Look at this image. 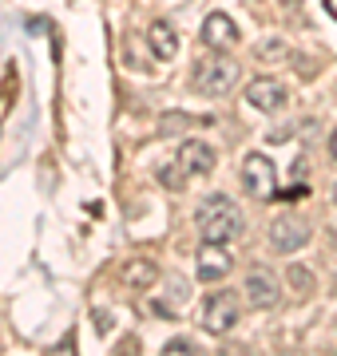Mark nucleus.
I'll list each match as a JSON object with an SVG mask.
<instances>
[{
  "label": "nucleus",
  "mask_w": 337,
  "mask_h": 356,
  "mask_svg": "<svg viewBox=\"0 0 337 356\" xmlns=\"http://www.w3.org/2000/svg\"><path fill=\"white\" fill-rule=\"evenodd\" d=\"M198 119H191L187 111H167L163 119H159V135H179V131L195 127Z\"/></svg>",
  "instance_id": "nucleus-14"
},
{
  "label": "nucleus",
  "mask_w": 337,
  "mask_h": 356,
  "mask_svg": "<svg viewBox=\"0 0 337 356\" xmlns=\"http://www.w3.org/2000/svg\"><path fill=\"white\" fill-rule=\"evenodd\" d=\"M334 202H337V182H334Z\"/></svg>",
  "instance_id": "nucleus-24"
},
{
  "label": "nucleus",
  "mask_w": 337,
  "mask_h": 356,
  "mask_svg": "<svg viewBox=\"0 0 337 356\" xmlns=\"http://www.w3.org/2000/svg\"><path fill=\"white\" fill-rule=\"evenodd\" d=\"M290 281H294V285H301V289H313V277H310V273H306L301 266L290 269Z\"/></svg>",
  "instance_id": "nucleus-20"
},
{
  "label": "nucleus",
  "mask_w": 337,
  "mask_h": 356,
  "mask_svg": "<svg viewBox=\"0 0 337 356\" xmlns=\"http://www.w3.org/2000/svg\"><path fill=\"white\" fill-rule=\"evenodd\" d=\"M329 154H334V159H337V131H334V135H329Z\"/></svg>",
  "instance_id": "nucleus-23"
},
{
  "label": "nucleus",
  "mask_w": 337,
  "mask_h": 356,
  "mask_svg": "<svg viewBox=\"0 0 337 356\" xmlns=\"http://www.w3.org/2000/svg\"><path fill=\"white\" fill-rule=\"evenodd\" d=\"M242 297L250 309H274L278 305V277L270 269H250L242 281Z\"/></svg>",
  "instance_id": "nucleus-8"
},
{
  "label": "nucleus",
  "mask_w": 337,
  "mask_h": 356,
  "mask_svg": "<svg viewBox=\"0 0 337 356\" xmlns=\"http://www.w3.org/2000/svg\"><path fill=\"white\" fill-rule=\"evenodd\" d=\"M238 76H242V67H238V60H230V56H210V60H203V64L195 67V91L198 95H210V99H219V95H230L234 83H238Z\"/></svg>",
  "instance_id": "nucleus-2"
},
{
  "label": "nucleus",
  "mask_w": 337,
  "mask_h": 356,
  "mask_svg": "<svg viewBox=\"0 0 337 356\" xmlns=\"http://www.w3.org/2000/svg\"><path fill=\"white\" fill-rule=\"evenodd\" d=\"M242 317V293L234 289H219L207 297V305H203V329L222 337V332H230Z\"/></svg>",
  "instance_id": "nucleus-3"
},
{
  "label": "nucleus",
  "mask_w": 337,
  "mask_h": 356,
  "mask_svg": "<svg viewBox=\"0 0 337 356\" xmlns=\"http://www.w3.org/2000/svg\"><path fill=\"white\" fill-rule=\"evenodd\" d=\"M182 353H195V341L191 337H175V341L163 344V356H182Z\"/></svg>",
  "instance_id": "nucleus-17"
},
{
  "label": "nucleus",
  "mask_w": 337,
  "mask_h": 356,
  "mask_svg": "<svg viewBox=\"0 0 337 356\" xmlns=\"http://www.w3.org/2000/svg\"><path fill=\"white\" fill-rule=\"evenodd\" d=\"M143 40H147L151 56H159V60H175V51H179V36H175V28L167 20H151V28H147Z\"/></svg>",
  "instance_id": "nucleus-12"
},
{
  "label": "nucleus",
  "mask_w": 337,
  "mask_h": 356,
  "mask_svg": "<svg viewBox=\"0 0 337 356\" xmlns=\"http://www.w3.org/2000/svg\"><path fill=\"white\" fill-rule=\"evenodd\" d=\"M290 135H294V127H274V131H266V143L278 147V143H290Z\"/></svg>",
  "instance_id": "nucleus-18"
},
{
  "label": "nucleus",
  "mask_w": 337,
  "mask_h": 356,
  "mask_svg": "<svg viewBox=\"0 0 337 356\" xmlns=\"http://www.w3.org/2000/svg\"><path fill=\"white\" fill-rule=\"evenodd\" d=\"M310 242V222H301L298 214H278L270 222V245L278 254H298Z\"/></svg>",
  "instance_id": "nucleus-5"
},
{
  "label": "nucleus",
  "mask_w": 337,
  "mask_h": 356,
  "mask_svg": "<svg viewBox=\"0 0 337 356\" xmlns=\"http://www.w3.org/2000/svg\"><path fill=\"white\" fill-rule=\"evenodd\" d=\"M282 56H285V44L278 36H270V40L258 44V60H282Z\"/></svg>",
  "instance_id": "nucleus-16"
},
{
  "label": "nucleus",
  "mask_w": 337,
  "mask_h": 356,
  "mask_svg": "<svg viewBox=\"0 0 337 356\" xmlns=\"http://www.w3.org/2000/svg\"><path fill=\"white\" fill-rule=\"evenodd\" d=\"M278 4H282V8H290V13H294V8H298L301 0H278Z\"/></svg>",
  "instance_id": "nucleus-22"
},
{
  "label": "nucleus",
  "mask_w": 337,
  "mask_h": 356,
  "mask_svg": "<svg viewBox=\"0 0 337 356\" xmlns=\"http://www.w3.org/2000/svg\"><path fill=\"white\" fill-rule=\"evenodd\" d=\"M167 297L171 301H151V309H155V313H163V317H175V305H187V301H191V281H182V277H171L167 281Z\"/></svg>",
  "instance_id": "nucleus-13"
},
{
  "label": "nucleus",
  "mask_w": 337,
  "mask_h": 356,
  "mask_svg": "<svg viewBox=\"0 0 337 356\" xmlns=\"http://www.w3.org/2000/svg\"><path fill=\"white\" fill-rule=\"evenodd\" d=\"M246 103L258 107V111H266V115H278L285 103H290V91H285V83H278V79L258 76V79L246 83Z\"/></svg>",
  "instance_id": "nucleus-6"
},
{
  "label": "nucleus",
  "mask_w": 337,
  "mask_h": 356,
  "mask_svg": "<svg viewBox=\"0 0 337 356\" xmlns=\"http://www.w3.org/2000/svg\"><path fill=\"white\" fill-rule=\"evenodd\" d=\"M159 277V269L151 257H131V261H123L119 266V281L127 285V289H151Z\"/></svg>",
  "instance_id": "nucleus-11"
},
{
  "label": "nucleus",
  "mask_w": 337,
  "mask_h": 356,
  "mask_svg": "<svg viewBox=\"0 0 337 356\" xmlns=\"http://www.w3.org/2000/svg\"><path fill=\"white\" fill-rule=\"evenodd\" d=\"M195 266H198V277L203 281H222L234 269V257L226 250V242H203L195 254Z\"/></svg>",
  "instance_id": "nucleus-7"
},
{
  "label": "nucleus",
  "mask_w": 337,
  "mask_h": 356,
  "mask_svg": "<svg viewBox=\"0 0 337 356\" xmlns=\"http://www.w3.org/2000/svg\"><path fill=\"white\" fill-rule=\"evenodd\" d=\"M306 186H301V182H294V186H290V191H278V198H282V202H298V198H306Z\"/></svg>",
  "instance_id": "nucleus-19"
},
{
  "label": "nucleus",
  "mask_w": 337,
  "mask_h": 356,
  "mask_svg": "<svg viewBox=\"0 0 337 356\" xmlns=\"http://www.w3.org/2000/svg\"><path fill=\"white\" fill-rule=\"evenodd\" d=\"M242 186L258 202L278 198V170H274V163L266 154H246V163H242Z\"/></svg>",
  "instance_id": "nucleus-4"
},
{
  "label": "nucleus",
  "mask_w": 337,
  "mask_h": 356,
  "mask_svg": "<svg viewBox=\"0 0 337 356\" xmlns=\"http://www.w3.org/2000/svg\"><path fill=\"white\" fill-rule=\"evenodd\" d=\"M175 163H179L191 178H203V175L214 170V147H207V143H198V139H187L179 147V159H175Z\"/></svg>",
  "instance_id": "nucleus-10"
},
{
  "label": "nucleus",
  "mask_w": 337,
  "mask_h": 356,
  "mask_svg": "<svg viewBox=\"0 0 337 356\" xmlns=\"http://www.w3.org/2000/svg\"><path fill=\"white\" fill-rule=\"evenodd\" d=\"M187 170H182L179 163H163L159 166V182H163V186H171V191H182V186H187Z\"/></svg>",
  "instance_id": "nucleus-15"
},
{
  "label": "nucleus",
  "mask_w": 337,
  "mask_h": 356,
  "mask_svg": "<svg viewBox=\"0 0 337 356\" xmlns=\"http://www.w3.org/2000/svg\"><path fill=\"white\" fill-rule=\"evenodd\" d=\"M203 44L214 51H226L238 44V24H234L226 13H210L207 20H203Z\"/></svg>",
  "instance_id": "nucleus-9"
},
{
  "label": "nucleus",
  "mask_w": 337,
  "mask_h": 356,
  "mask_svg": "<svg viewBox=\"0 0 337 356\" xmlns=\"http://www.w3.org/2000/svg\"><path fill=\"white\" fill-rule=\"evenodd\" d=\"M325 13H329V16L337 20V0H325Z\"/></svg>",
  "instance_id": "nucleus-21"
},
{
  "label": "nucleus",
  "mask_w": 337,
  "mask_h": 356,
  "mask_svg": "<svg viewBox=\"0 0 337 356\" xmlns=\"http://www.w3.org/2000/svg\"><path fill=\"white\" fill-rule=\"evenodd\" d=\"M195 226L203 234V242H234L246 234V218L238 210L234 198L226 194H207L195 210Z\"/></svg>",
  "instance_id": "nucleus-1"
}]
</instances>
